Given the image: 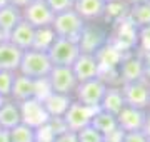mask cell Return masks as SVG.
<instances>
[{"mask_svg":"<svg viewBox=\"0 0 150 142\" xmlns=\"http://www.w3.org/2000/svg\"><path fill=\"white\" fill-rule=\"evenodd\" d=\"M85 23L87 22H83L82 17L72 9V10L57 13L54 17L52 30H54L57 38H64V40H70V42H77L79 44Z\"/></svg>","mask_w":150,"mask_h":142,"instance_id":"obj_1","label":"cell"},{"mask_svg":"<svg viewBox=\"0 0 150 142\" xmlns=\"http://www.w3.org/2000/svg\"><path fill=\"white\" fill-rule=\"evenodd\" d=\"M135 50L142 55L150 54V23L145 25V27L137 28V44H135Z\"/></svg>","mask_w":150,"mask_h":142,"instance_id":"obj_26","label":"cell"},{"mask_svg":"<svg viewBox=\"0 0 150 142\" xmlns=\"http://www.w3.org/2000/svg\"><path fill=\"white\" fill-rule=\"evenodd\" d=\"M107 85L108 84L102 80L100 77L87 80V82H80L74 92V100L87 105V107H92V109H98L103 99V94L107 90Z\"/></svg>","mask_w":150,"mask_h":142,"instance_id":"obj_5","label":"cell"},{"mask_svg":"<svg viewBox=\"0 0 150 142\" xmlns=\"http://www.w3.org/2000/svg\"><path fill=\"white\" fill-rule=\"evenodd\" d=\"M52 142H79V139H77V134L75 132H64V134H60V136H55V139Z\"/></svg>","mask_w":150,"mask_h":142,"instance_id":"obj_31","label":"cell"},{"mask_svg":"<svg viewBox=\"0 0 150 142\" xmlns=\"http://www.w3.org/2000/svg\"><path fill=\"white\" fill-rule=\"evenodd\" d=\"M147 110L150 112V99H149V107H147Z\"/></svg>","mask_w":150,"mask_h":142,"instance_id":"obj_40","label":"cell"},{"mask_svg":"<svg viewBox=\"0 0 150 142\" xmlns=\"http://www.w3.org/2000/svg\"><path fill=\"white\" fill-rule=\"evenodd\" d=\"M15 74L17 72L0 70V95L2 97L10 99L12 85H13V80H15Z\"/></svg>","mask_w":150,"mask_h":142,"instance_id":"obj_27","label":"cell"},{"mask_svg":"<svg viewBox=\"0 0 150 142\" xmlns=\"http://www.w3.org/2000/svg\"><path fill=\"white\" fill-rule=\"evenodd\" d=\"M4 40H7V37H5V33H4L2 30H0V44H2Z\"/></svg>","mask_w":150,"mask_h":142,"instance_id":"obj_37","label":"cell"},{"mask_svg":"<svg viewBox=\"0 0 150 142\" xmlns=\"http://www.w3.org/2000/svg\"><path fill=\"white\" fill-rule=\"evenodd\" d=\"M7 132L10 142H37V131L25 124H18Z\"/></svg>","mask_w":150,"mask_h":142,"instance_id":"obj_25","label":"cell"},{"mask_svg":"<svg viewBox=\"0 0 150 142\" xmlns=\"http://www.w3.org/2000/svg\"><path fill=\"white\" fill-rule=\"evenodd\" d=\"M123 105H125V102H123L120 85H107V90L103 94V99H102V102H100L98 109L103 110V112H108V114H112V115H117L122 110Z\"/></svg>","mask_w":150,"mask_h":142,"instance_id":"obj_18","label":"cell"},{"mask_svg":"<svg viewBox=\"0 0 150 142\" xmlns=\"http://www.w3.org/2000/svg\"><path fill=\"white\" fill-rule=\"evenodd\" d=\"M107 4L103 0H75L74 10L83 22H103Z\"/></svg>","mask_w":150,"mask_h":142,"instance_id":"obj_14","label":"cell"},{"mask_svg":"<svg viewBox=\"0 0 150 142\" xmlns=\"http://www.w3.org/2000/svg\"><path fill=\"white\" fill-rule=\"evenodd\" d=\"M90 126L95 129L97 132H100L103 137H107L110 132H113L117 129V119H115V115L108 114V112H103V110H97L93 117H92V122Z\"/></svg>","mask_w":150,"mask_h":142,"instance_id":"obj_21","label":"cell"},{"mask_svg":"<svg viewBox=\"0 0 150 142\" xmlns=\"http://www.w3.org/2000/svg\"><path fill=\"white\" fill-rule=\"evenodd\" d=\"M72 100H74V97H70V95H62V94L50 92L42 102H43L45 110L48 112L50 117H64L65 112L69 110L70 104H72Z\"/></svg>","mask_w":150,"mask_h":142,"instance_id":"obj_19","label":"cell"},{"mask_svg":"<svg viewBox=\"0 0 150 142\" xmlns=\"http://www.w3.org/2000/svg\"><path fill=\"white\" fill-rule=\"evenodd\" d=\"M105 4H113V2H122V0H103Z\"/></svg>","mask_w":150,"mask_h":142,"instance_id":"obj_39","label":"cell"},{"mask_svg":"<svg viewBox=\"0 0 150 142\" xmlns=\"http://www.w3.org/2000/svg\"><path fill=\"white\" fill-rule=\"evenodd\" d=\"M105 142H107V141H105Z\"/></svg>","mask_w":150,"mask_h":142,"instance_id":"obj_42","label":"cell"},{"mask_svg":"<svg viewBox=\"0 0 150 142\" xmlns=\"http://www.w3.org/2000/svg\"><path fill=\"white\" fill-rule=\"evenodd\" d=\"M98 109H92V107H87V105L77 102V100H72L69 110L65 112V115L62 117L67 126V131L70 132H77L82 131L83 127L90 126L92 122V117Z\"/></svg>","mask_w":150,"mask_h":142,"instance_id":"obj_11","label":"cell"},{"mask_svg":"<svg viewBox=\"0 0 150 142\" xmlns=\"http://www.w3.org/2000/svg\"><path fill=\"white\" fill-rule=\"evenodd\" d=\"M22 20V10L12 5H5L0 9V30L5 33V37L15 28V25Z\"/></svg>","mask_w":150,"mask_h":142,"instance_id":"obj_23","label":"cell"},{"mask_svg":"<svg viewBox=\"0 0 150 142\" xmlns=\"http://www.w3.org/2000/svg\"><path fill=\"white\" fill-rule=\"evenodd\" d=\"M45 4L54 12V15H57V13H62V12L72 10L75 0H45Z\"/></svg>","mask_w":150,"mask_h":142,"instance_id":"obj_29","label":"cell"},{"mask_svg":"<svg viewBox=\"0 0 150 142\" xmlns=\"http://www.w3.org/2000/svg\"><path fill=\"white\" fill-rule=\"evenodd\" d=\"M145 115H147V110L135 109V107H130V105H123L122 110L115 115V119H117L118 129L125 132V134H129V132H142Z\"/></svg>","mask_w":150,"mask_h":142,"instance_id":"obj_12","label":"cell"},{"mask_svg":"<svg viewBox=\"0 0 150 142\" xmlns=\"http://www.w3.org/2000/svg\"><path fill=\"white\" fill-rule=\"evenodd\" d=\"M127 22H130L135 28L149 25L150 23V2L129 7V10H127Z\"/></svg>","mask_w":150,"mask_h":142,"instance_id":"obj_22","label":"cell"},{"mask_svg":"<svg viewBox=\"0 0 150 142\" xmlns=\"http://www.w3.org/2000/svg\"><path fill=\"white\" fill-rule=\"evenodd\" d=\"M115 75H117L118 85L145 79V69H144L142 54H139L137 50L125 52L122 55L120 62H118L117 69H115Z\"/></svg>","mask_w":150,"mask_h":142,"instance_id":"obj_4","label":"cell"},{"mask_svg":"<svg viewBox=\"0 0 150 142\" xmlns=\"http://www.w3.org/2000/svg\"><path fill=\"white\" fill-rule=\"evenodd\" d=\"M2 132H4V129H2V127H0V136H2Z\"/></svg>","mask_w":150,"mask_h":142,"instance_id":"obj_41","label":"cell"},{"mask_svg":"<svg viewBox=\"0 0 150 142\" xmlns=\"http://www.w3.org/2000/svg\"><path fill=\"white\" fill-rule=\"evenodd\" d=\"M54 12L48 9L45 0H32L23 10H22V20H25L33 28L52 27L54 22Z\"/></svg>","mask_w":150,"mask_h":142,"instance_id":"obj_10","label":"cell"},{"mask_svg":"<svg viewBox=\"0 0 150 142\" xmlns=\"http://www.w3.org/2000/svg\"><path fill=\"white\" fill-rule=\"evenodd\" d=\"M80 54V47L77 42H70L64 38H55V42L47 52L54 67H72Z\"/></svg>","mask_w":150,"mask_h":142,"instance_id":"obj_6","label":"cell"},{"mask_svg":"<svg viewBox=\"0 0 150 142\" xmlns=\"http://www.w3.org/2000/svg\"><path fill=\"white\" fill-rule=\"evenodd\" d=\"M52 67L54 65L48 59L47 52H38V50L30 49L22 54L18 74L28 77L32 80H40V79H47Z\"/></svg>","mask_w":150,"mask_h":142,"instance_id":"obj_2","label":"cell"},{"mask_svg":"<svg viewBox=\"0 0 150 142\" xmlns=\"http://www.w3.org/2000/svg\"><path fill=\"white\" fill-rule=\"evenodd\" d=\"M72 70H74V75L79 84L87 82V80L97 79V77L100 75V64L97 60V55L80 54L79 59L74 62Z\"/></svg>","mask_w":150,"mask_h":142,"instance_id":"obj_13","label":"cell"},{"mask_svg":"<svg viewBox=\"0 0 150 142\" xmlns=\"http://www.w3.org/2000/svg\"><path fill=\"white\" fill-rule=\"evenodd\" d=\"M110 40V32L102 22H88L83 27V32L79 40L82 54L97 55L98 50H102Z\"/></svg>","mask_w":150,"mask_h":142,"instance_id":"obj_3","label":"cell"},{"mask_svg":"<svg viewBox=\"0 0 150 142\" xmlns=\"http://www.w3.org/2000/svg\"><path fill=\"white\" fill-rule=\"evenodd\" d=\"M47 80L52 92L62 94V95H70V97H74L75 89L79 85L72 67H57V65L52 67Z\"/></svg>","mask_w":150,"mask_h":142,"instance_id":"obj_8","label":"cell"},{"mask_svg":"<svg viewBox=\"0 0 150 142\" xmlns=\"http://www.w3.org/2000/svg\"><path fill=\"white\" fill-rule=\"evenodd\" d=\"M5 100H7L5 97H2V95H0V109H2V105L5 104Z\"/></svg>","mask_w":150,"mask_h":142,"instance_id":"obj_38","label":"cell"},{"mask_svg":"<svg viewBox=\"0 0 150 142\" xmlns=\"http://www.w3.org/2000/svg\"><path fill=\"white\" fill-rule=\"evenodd\" d=\"M127 7H134V5H140V4H145V2H150V0H122Z\"/></svg>","mask_w":150,"mask_h":142,"instance_id":"obj_35","label":"cell"},{"mask_svg":"<svg viewBox=\"0 0 150 142\" xmlns=\"http://www.w3.org/2000/svg\"><path fill=\"white\" fill-rule=\"evenodd\" d=\"M55 33L52 27H43V28H35V35H33V44L32 50H38V52H48V49L52 47L55 42Z\"/></svg>","mask_w":150,"mask_h":142,"instance_id":"obj_24","label":"cell"},{"mask_svg":"<svg viewBox=\"0 0 150 142\" xmlns=\"http://www.w3.org/2000/svg\"><path fill=\"white\" fill-rule=\"evenodd\" d=\"M20 117H22V124L32 127L35 131H38L40 127L47 126L48 120H50V115L45 110V105H43L42 100L38 99H28L25 102H20Z\"/></svg>","mask_w":150,"mask_h":142,"instance_id":"obj_7","label":"cell"},{"mask_svg":"<svg viewBox=\"0 0 150 142\" xmlns=\"http://www.w3.org/2000/svg\"><path fill=\"white\" fill-rule=\"evenodd\" d=\"M142 134L147 137V141L150 142V112L147 110V115H145V122H144V127H142Z\"/></svg>","mask_w":150,"mask_h":142,"instance_id":"obj_32","label":"cell"},{"mask_svg":"<svg viewBox=\"0 0 150 142\" xmlns=\"http://www.w3.org/2000/svg\"><path fill=\"white\" fill-rule=\"evenodd\" d=\"M33 97H35V80H32V79H28V77L17 72L13 85H12L10 99L20 104V102H25V100L33 99Z\"/></svg>","mask_w":150,"mask_h":142,"instance_id":"obj_17","label":"cell"},{"mask_svg":"<svg viewBox=\"0 0 150 142\" xmlns=\"http://www.w3.org/2000/svg\"><path fill=\"white\" fill-rule=\"evenodd\" d=\"M33 35H35V28L32 25H28L25 20H20L15 25V28L7 35V40L15 45L17 49H20L22 52H25V50L32 49Z\"/></svg>","mask_w":150,"mask_h":142,"instance_id":"obj_15","label":"cell"},{"mask_svg":"<svg viewBox=\"0 0 150 142\" xmlns=\"http://www.w3.org/2000/svg\"><path fill=\"white\" fill-rule=\"evenodd\" d=\"M122 95L125 105L135 107V109L147 110L149 107V99H150V84L142 79V80H135V82L122 84Z\"/></svg>","mask_w":150,"mask_h":142,"instance_id":"obj_9","label":"cell"},{"mask_svg":"<svg viewBox=\"0 0 150 142\" xmlns=\"http://www.w3.org/2000/svg\"><path fill=\"white\" fill-rule=\"evenodd\" d=\"M30 2H32V0H8V5L15 7V9H18V10H23Z\"/></svg>","mask_w":150,"mask_h":142,"instance_id":"obj_34","label":"cell"},{"mask_svg":"<svg viewBox=\"0 0 150 142\" xmlns=\"http://www.w3.org/2000/svg\"><path fill=\"white\" fill-rule=\"evenodd\" d=\"M77 139L79 142H105V137L100 132H97L92 126H87L77 132Z\"/></svg>","mask_w":150,"mask_h":142,"instance_id":"obj_28","label":"cell"},{"mask_svg":"<svg viewBox=\"0 0 150 142\" xmlns=\"http://www.w3.org/2000/svg\"><path fill=\"white\" fill-rule=\"evenodd\" d=\"M144 59V69H145V80L150 84V54L142 55Z\"/></svg>","mask_w":150,"mask_h":142,"instance_id":"obj_33","label":"cell"},{"mask_svg":"<svg viewBox=\"0 0 150 142\" xmlns=\"http://www.w3.org/2000/svg\"><path fill=\"white\" fill-rule=\"evenodd\" d=\"M18 124H22L20 105L15 100L7 99L5 104L2 105V109H0V127L4 131H10V129H13Z\"/></svg>","mask_w":150,"mask_h":142,"instance_id":"obj_20","label":"cell"},{"mask_svg":"<svg viewBox=\"0 0 150 142\" xmlns=\"http://www.w3.org/2000/svg\"><path fill=\"white\" fill-rule=\"evenodd\" d=\"M22 52L8 40H4L0 44V70L18 72V65L22 60Z\"/></svg>","mask_w":150,"mask_h":142,"instance_id":"obj_16","label":"cell"},{"mask_svg":"<svg viewBox=\"0 0 150 142\" xmlns=\"http://www.w3.org/2000/svg\"><path fill=\"white\" fill-rule=\"evenodd\" d=\"M5 5H8V0H0V9H4Z\"/></svg>","mask_w":150,"mask_h":142,"instance_id":"obj_36","label":"cell"},{"mask_svg":"<svg viewBox=\"0 0 150 142\" xmlns=\"http://www.w3.org/2000/svg\"><path fill=\"white\" fill-rule=\"evenodd\" d=\"M122 142H149V141L142 132H129V134H123Z\"/></svg>","mask_w":150,"mask_h":142,"instance_id":"obj_30","label":"cell"}]
</instances>
